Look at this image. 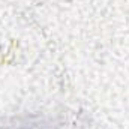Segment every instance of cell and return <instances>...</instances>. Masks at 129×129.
Masks as SVG:
<instances>
[{"instance_id":"6da1fadb","label":"cell","mask_w":129,"mask_h":129,"mask_svg":"<svg viewBox=\"0 0 129 129\" xmlns=\"http://www.w3.org/2000/svg\"><path fill=\"white\" fill-rule=\"evenodd\" d=\"M5 129H63L59 125H54L51 120L38 117V116H29V117H20L14 120L11 125Z\"/></svg>"}]
</instances>
